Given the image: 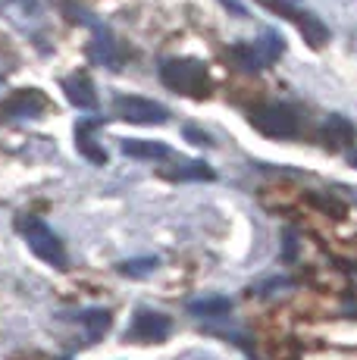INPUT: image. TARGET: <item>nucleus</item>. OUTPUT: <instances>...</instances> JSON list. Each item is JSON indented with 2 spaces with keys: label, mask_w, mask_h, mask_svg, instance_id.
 <instances>
[{
  "label": "nucleus",
  "mask_w": 357,
  "mask_h": 360,
  "mask_svg": "<svg viewBox=\"0 0 357 360\" xmlns=\"http://www.w3.org/2000/svg\"><path fill=\"white\" fill-rule=\"evenodd\" d=\"M251 122L260 135H270V138H294L301 129L298 113L292 107H285V103H270V107L254 110Z\"/></svg>",
  "instance_id": "7ed1b4c3"
},
{
  "label": "nucleus",
  "mask_w": 357,
  "mask_h": 360,
  "mask_svg": "<svg viewBox=\"0 0 357 360\" xmlns=\"http://www.w3.org/2000/svg\"><path fill=\"white\" fill-rule=\"evenodd\" d=\"M88 57H91L94 63H100V66H113L116 63V44H113V38H110L104 29H98L94 41L88 44Z\"/></svg>",
  "instance_id": "f8f14e48"
},
{
  "label": "nucleus",
  "mask_w": 357,
  "mask_h": 360,
  "mask_svg": "<svg viewBox=\"0 0 357 360\" xmlns=\"http://www.w3.org/2000/svg\"><path fill=\"white\" fill-rule=\"evenodd\" d=\"M157 266V257H144V260H126L119 263V273L122 276H148L150 269Z\"/></svg>",
  "instance_id": "a211bd4d"
},
{
  "label": "nucleus",
  "mask_w": 357,
  "mask_h": 360,
  "mask_svg": "<svg viewBox=\"0 0 357 360\" xmlns=\"http://www.w3.org/2000/svg\"><path fill=\"white\" fill-rule=\"evenodd\" d=\"M122 154L135 160H167L173 150L160 141H144V138H122Z\"/></svg>",
  "instance_id": "1a4fd4ad"
},
{
  "label": "nucleus",
  "mask_w": 357,
  "mask_h": 360,
  "mask_svg": "<svg viewBox=\"0 0 357 360\" xmlns=\"http://www.w3.org/2000/svg\"><path fill=\"white\" fill-rule=\"evenodd\" d=\"M169 329H173L169 316L157 314V310H138L132 326L126 332V338L129 342H163L169 335Z\"/></svg>",
  "instance_id": "423d86ee"
},
{
  "label": "nucleus",
  "mask_w": 357,
  "mask_h": 360,
  "mask_svg": "<svg viewBox=\"0 0 357 360\" xmlns=\"http://www.w3.org/2000/svg\"><path fill=\"white\" fill-rule=\"evenodd\" d=\"M232 57H235V63L242 66V69H248V72H257L260 66V57H257V51L254 47H248V44H238V47H232Z\"/></svg>",
  "instance_id": "f3484780"
},
{
  "label": "nucleus",
  "mask_w": 357,
  "mask_h": 360,
  "mask_svg": "<svg viewBox=\"0 0 357 360\" xmlns=\"http://www.w3.org/2000/svg\"><path fill=\"white\" fill-rule=\"evenodd\" d=\"M79 323L85 326L88 338H100L110 329V314L107 310H85V314H79Z\"/></svg>",
  "instance_id": "ddd939ff"
},
{
  "label": "nucleus",
  "mask_w": 357,
  "mask_h": 360,
  "mask_svg": "<svg viewBox=\"0 0 357 360\" xmlns=\"http://www.w3.org/2000/svg\"><path fill=\"white\" fill-rule=\"evenodd\" d=\"M351 160H354V166H357V154H354V157H351Z\"/></svg>",
  "instance_id": "aec40b11"
},
{
  "label": "nucleus",
  "mask_w": 357,
  "mask_h": 360,
  "mask_svg": "<svg viewBox=\"0 0 357 360\" xmlns=\"http://www.w3.org/2000/svg\"><path fill=\"white\" fill-rule=\"evenodd\" d=\"M113 113L126 122H135V126H160V122H167L169 110L157 101L135 98V94H119L113 101Z\"/></svg>",
  "instance_id": "20e7f679"
},
{
  "label": "nucleus",
  "mask_w": 357,
  "mask_h": 360,
  "mask_svg": "<svg viewBox=\"0 0 357 360\" xmlns=\"http://www.w3.org/2000/svg\"><path fill=\"white\" fill-rule=\"evenodd\" d=\"M182 135H185V138H191L195 144H210V138L204 135V131H197V129H191V126H185V129H182Z\"/></svg>",
  "instance_id": "6ab92c4d"
},
{
  "label": "nucleus",
  "mask_w": 357,
  "mask_h": 360,
  "mask_svg": "<svg viewBox=\"0 0 357 360\" xmlns=\"http://www.w3.org/2000/svg\"><path fill=\"white\" fill-rule=\"evenodd\" d=\"M167 179H214V169H210L207 163H201V160H195V163H182V169H176V172H163Z\"/></svg>",
  "instance_id": "dca6fc26"
},
{
  "label": "nucleus",
  "mask_w": 357,
  "mask_h": 360,
  "mask_svg": "<svg viewBox=\"0 0 357 360\" xmlns=\"http://www.w3.org/2000/svg\"><path fill=\"white\" fill-rule=\"evenodd\" d=\"M160 82L176 94H188V98H204L210 91V75L201 60L176 57L160 63Z\"/></svg>",
  "instance_id": "f257e3e1"
},
{
  "label": "nucleus",
  "mask_w": 357,
  "mask_h": 360,
  "mask_svg": "<svg viewBox=\"0 0 357 360\" xmlns=\"http://www.w3.org/2000/svg\"><path fill=\"white\" fill-rule=\"evenodd\" d=\"M63 91L70 98L72 107L79 110H98V91H94V82L85 72H72L63 79Z\"/></svg>",
  "instance_id": "6e6552de"
},
{
  "label": "nucleus",
  "mask_w": 357,
  "mask_h": 360,
  "mask_svg": "<svg viewBox=\"0 0 357 360\" xmlns=\"http://www.w3.org/2000/svg\"><path fill=\"white\" fill-rule=\"evenodd\" d=\"M266 6H270L273 13H283L285 19H292V22H298V29L301 34H304V41L311 47H323L329 41V29L320 22L317 16H311V13H301V10H294V6H288L283 4V0H264Z\"/></svg>",
  "instance_id": "39448f33"
},
{
  "label": "nucleus",
  "mask_w": 357,
  "mask_h": 360,
  "mask_svg": "<svg viewBox=\"0 0 357 360\" xmlns=\"http://www.w3.org/2000/svg\"><path fill=\"white\" fill-rule=\"evenodd\" d=\"M47 110V98L38 88H22L16 91L10 101L0 110V120H32V116H41Z\"/></svg>",
  "instance_id": "0eeeda50"
},
{
  "label": "nucleus",
  "mask_w": 357,
  "mask_h": 360,
  "mask_svg": "<svg viewBox=\"0 0 357 360\" xmlns=\"http://www.w3.org/2000/svg\"><path fill=\"white\" fill-rule=\"evenodd\" d=\"M354 129L351 122H345L342 116H329L326 122H323V141L329 144V148H345L348 141H351Z\"/></svg>",
  "instance_id": "9d476101"
},
{
  "label": "nucleus",
  "mask_w": 357,
  "mask_h": 360,
  "mask_svg": "<svg viewBox=\"0 0 357 360\" xmlns=\"http://www.w3.org/2000/svg\"><path fill=\"white\" fill-rule=\"evenodd\" d=\"M94 126H98V120H85V122H79V126H75V138H79V150L88 157V160H91V163H104V160H107V154L98 148V144H94V138H91Z\"/></svg>",
  "instance_id": "9b49d317"
},
{
  "label": "nucleus",
  "mask_w": 357,
  "mask_h": 360,
  "mask_svg": "<svg viewBox=\"0 0 357 360\" xmlns=\"http://www.w3.org/2000/svg\"><path fill=\"white\" fill-rule=\"evenodd\" d=\"M254 51H257V57H260V63H273V60L283 53V41H279V34L276 32H270V34H264V38L254 44Z\"/></svg>",
  "instance_id": "2eb2a0df"
},
{
  "label": "nucleus",
  "mask_w": 357,
  "mask_h": 360,
  "mask_svg": "<svg viewBox=\"0 0 357 360\" xmlns=\"http://www.w3.org/2000/svg\"><path fill=\"white\" fill-rule=\"evenodd\" d=\"M232 301L229 297H204V301H191L188 310L195 316H219V314H229Z\"/></svg>",
  "instance_id": "4468645a"
},
{
  "label": "nucleus",
  "mask_w": 357,
  "mask_h": 360,
  "mask_svg": "<svg viewBox=\"0 0 357 360\" xmlns=\"http://www.w3.org/2000/svg\"><path fill=\"white\" fill-rule=\"evenodd\" d=\"M22 235H25V241H29V248H32V254H35V257H41L44 263H51V266H60V269L70 266V254H66L63 241H60V235L53 232L44 219H38V217L25 219V223H22Z\"/></svg>",
  "instance_id": "f03ea898"
}]
</instances>
